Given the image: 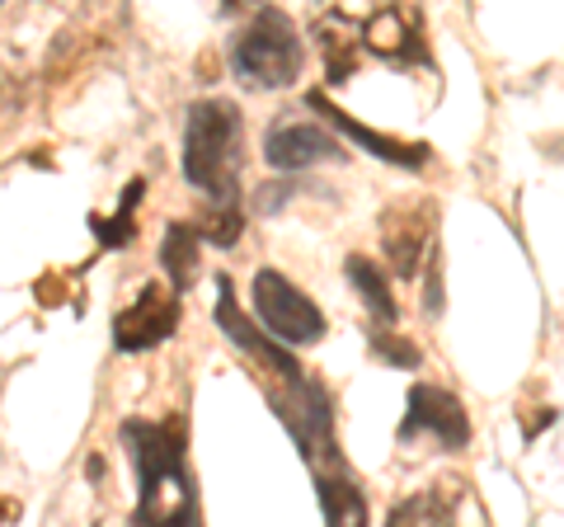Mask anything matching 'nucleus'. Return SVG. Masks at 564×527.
Masks as SVG:
<instances>
[{"mask_svg": "<svg viewBox=\"0 0 564 527\" xmlns=\"http://www.w3.org/2000/svg\"><path fill=\"white\" fill-rule=\"evenodd\" d=\"M137 466V523H193L198 518V490L188 476L184 429L155 424V419H128L118 429Z\"/></svg>", "mask_w": 564, "mask_h": 527, "instance_id": "f257e3e1", "label": "nucleus"}, {"mask_svg": "<svg viewBox=\"0 0 564 527\" xmlns=\"http://www.w3.org/2000/svg\"><path fill=\"white\" fill-rule=\"evenodd\" d=\"M240 137L245 122L231 99H198L184 122V174L193 189L217 203H236L240 193Z\"/></svg>", "mask_w": 564, "mask_h": 527, "instance_id": "f03ea898", "label": "nucleus"}, {"mask_svg": "<svg viewBox=\"0 0 564 527\" xmlns=\"http://www.w3.org/2000/svg\"><path fill=\"white\" fill-rule=\"evenodd\" d=\"M302 39H296V24L288 10L263 6L245 33H236L231 43V66L240 85L250 90H288L302 76Z\"/></svg>", "mask_w": 564, "mask_h": 527, "instance_id": "7ed1b4c3", "label": "nucleus"}, {"mask_svg": "<svg viewBox=\"0 0 564 527\" xmlns=\"http://www.w3.org/2000/svg\"><path fill=\"white\" fill-rule=\"evenodd\" d=\"M288 391L269 396L273 400V415L288 424L296 452L311 462V471H329V466H344V452H339V438H334V415H329V396L321 381L311 377H296V381H282Z\"/></svg>", "mask_w": 564, "mask_h": 527, "instance_id": "20e7f679", "label": "nucleus"}, {"mask_svg": "<svg viewBox=\"0 0 564 527\" xmlns=\"http://www.w3.org/2000/svg\"><path fill=\"white\" fill-rule=\"evenodd\" d=\"M250 297H254V311H259V321L269 325L273 340H282V344L325 340V311L315 306L296 283H288L278 269H259Z\"/></svg>", "mask_w": 564, "mask_h": 527, "instance_id": "39448f33", "label": "nucleus"}, {"mask_svg": "<svg viewBox=\"0 0 564 527\" xmlns=\"http://www.w3.org/2000/svg\"><path fill=\"white\" fill-rule=\"evenodd\" d=\"M414 433H433L447 452H456V448L470 443V419H466L462 400H456L452 391L419 381V386H410V400H404V424H400L404 443H410Z\"/></svg>", "mask_w": 564, "mask_h": 527, "instance_id": "423d86ee", "label": "nucleus"}, {"mask_svg": "<svg viewBox=\"0 0 564 527\" xmlns=\"http://www.w3.org/2000/svg\"><path fill=\"white\" fill-rule=\"evenodd\" d=\"M180 325V292H165L161 283H147L141 297L113 321V344L122 354H147V348L165 344Z\"/></svg>", "mask_w": 564, "mask_h": 527, "instance_id": "0eeeda50", "label": "nucleus"}, {"mask_svg": "<svg viewBox=\"0 0 564 527\" xmlns=\"http://www.w3.org/2000/svg\"><path fill=\"white\" fill-rule=\"evenodd\" d=\"M217 325L226 330V340L231 344H240L245 354H250L263 373H278L282 381H296V377H306V367L296 363L292 354H288V344L282 340H273V335H263V330L254 325V321H245V311L236 306V297H231V278H217Z\"/></svg>", "mask_w": 564, "mask_h": 527, "instance_id": "6e6552de", "label": "nucleus"}, {"mask_svg": "<svg viewBox=\"0 0 564 527\" xmlns=\"http://www.w3.org/2000/svg\"><path fill=\"white\" fill-rule=\"evenodd\" d=\"M306 109L321 122H329V128H339L344 137H352L358 147H367L377 161H391V165H404V170H423V165H429V147H423V142H400V137H386L377 128H367V122L348 118L339 104H334L329 95H321V90H306Z\"/></svg>", "mask_w": 564, "mask_h": 527, "instance_id": "1a4fd4ad", "label": "nucleus"}, {"mask_svg": "<svg viewBox=\"0 0 564 527\" xmlns=\"http://www.w3.org/2000/svg\"><path fill=\"white\" fill-rule=\"evenodd\" d=\"M263 161L273 170H311L321 161H344V147L334 142V132L311 122H278L263 137Z\"/></svg>", "mask_w": 564, "mask_h": 527, "instance_id": "9d476101", "label": "nucleus"}, {"mask_svg": "<svg viewBox=\"0 0 564 527\" xmlns=\"http://www.w3.org/2000/svg\"><path fill=\"white\" fill-rule=\"evenodd\" d=\"M362 43L372 47L377 57H391V62H429L423 39H419V24L414 20H400L395 10L372 14L367 29H362Z\"/></svg>", "mask_w": 564, "mask_h": 527, "instance_id": "9b49d317", "label": "nucleus"}, {"mask_svg": "<svg viewBox=\"0 0 564 527\" xmlns=\"http://www.w3.org/2000/svg\"><path fill=\"white\" fill-rule=\"evenodd\" d=\"M198 250H203V236L193 222H170L165 226V240H161V269L170 273V288L174 292H188L198 283Z\"/></svg>", "mask_w": 564, "mask_h": 527, "instance_id": "f8f14e48", "label": "nucleus"}, {"mask_svg": "<svg viewBox=\"0 0 564 527\" xmlns=\"http://www.w3.org/2000/svg\"><path fill=\"white\" fill-rule=\"evenodd\" d=\"M344 273H348V283L358 288L362 306L372 311L377 325H400V306H395V297H391V278H386L372 259H367V255H348Z\"/></svg>", "mask_w": 564, "mask_h": 527, "instance_id": "ddd939ff", "label": "nucleus"}, {"mask_svg": "<svg viewBox=\"0 0 564 527\" xmlns=\"http://www.w3.org/2000/svg\"><path fill=\"white\" fill-rule=\"evenodd\" d=\"M315 499H321V514H325L329 523H367L362 490L352 485V476H348L344 466L315 471Z\"/></svg>", "mask_w": 564, "mask_h": 527, "instance_id": "4468645a", "label": "nucleus"}, {"mask_svg": "<svg viewBox=\"0 0 564 527\" xmlns=\"http://www.w3.org/2000/svg\"><path fill=\"white\" fill-rule=\"evenodd\" d=\"M386 255H391V269L395 278H414L419 273V259H423V245H429V226L423 222H410V217H395V213H386Z\"/></svg>", "mask_w": 564, "mask_h": 527, "instance_id": "2eb2a0df", "label": "nucleus"}, {"mask_svg": "<svg viewBox=\"0 0 564 527\" xmlns=\"http://www.w3.org/2000/svg\"><path fill=\"white\" fill-rule=\"evenodd\" d=\"M141 180H132L128 189H122V203H118V213L113 217H90V232H95V240L104 245V250H118V245H128L132 236H137V222H132V213H137V203H141Z\"/></svg>", "mask_w": 564, "mask_h": 527, "instance_id": "dca6fc26", "label": "nucleus"}, {"mask_svg": "<svg viewBox=\"0 0 564 527\" xmlns=\"http://www.w3.org/2000/svg\"><path fill=\"white\" fill-rule=\"evenodd\" d=\"M315 39H321V47H325L329 85H344L348 72H352V57H358V33H344L339 20H325V24H315Z\"/></svg>", "mask_w": 564, "mask_h": 527, "instance_id": "f3484780", "label": "nucleus"}, {"mask_svg": "<svg viewBox=\"0 0 564 527\" xmlns=\"http://www.w3.org/2000/svg\"><path fill=\"white\" fill-rule=\"evenodd\" d=\"M456 514V495H433V490H423V495H414L410 504L391 508V523H414V518H452Z\"/></svg>", "mask_w": 564, "mask_h": 527, "instance_id": "a211bd4d", "label": "nucleus"}, {"mask_svg": "<svg viewBox=\"0 0 564 527\" xmlns=\"http://www.w3.org/2000/svg\"><path fill=\"white\" fill-rule=\"evenodd\" d=\"M245 232V217H240V207L236 203H221L217 213H212L203 226H198V236H207L212 245H236Z\"/></svg>", "mask_w": 564, "mask_h": 527, "instance_id": "6ab92c4d", "label": "nucleus"}, {"mask_svg": "<svg viewBox=\"0 0 564 527\" xmlns=\"http://www.w3.org/2000/svg\"><path fill=\"white\" fill-rule=\"evenodd\" d=\"M372 348H377V358H386V363H400V367H419V348H414V344H404V340H391V335H381V330H372Z\"/></svg>", "mask_w": 564, "mask_h": 527, "instance_id": "aec40b11", "label": "nucleus"}, {"mask_svg": "<svg viewBox=\"0 0 564 527\" xmlns=\"http://www.w3.org/2000/svg\"><path fill=\"white\" fill-rule=\"evenodd\" d=\"M221 6H236V0H221Z\"/></svg>", "mask_w": 564, "mask_h": 527, "instance_id": "412c9836", "label": "nucleus"}]
</instances>
